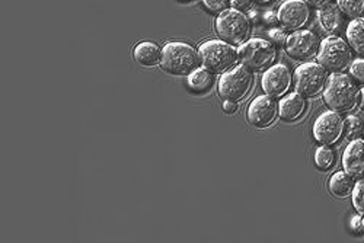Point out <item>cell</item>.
Instances as JSON below:
<instances>
[{
    "mask_svg": "<svg viewBox=\"0 0 364 243\" xmlns=\"http://www.w3.org/2000/svg\"><path fill=\"white\" fill-rule=\"evenodd\" d=\"M354 179L344 171H338L333 173L331 178H329V182H328V187H329V191L332 195H336L337 198H347L353 194V190H354Z\"/></svg>",
    "mask_w": 364,
    "mask_h": 243,
    "instance_id": "18",
    "label": "cell"
},
{
    "mask_svg": "<svg viewBox=\"0 0 364 243\" xmlns=\"http://www.w3.org/2000/svg\"><path fill=\"white\" fill-rule=\"evenodd\" d=\"M348 45L354 53L364 55V18L353 19L346 29Z\"/></svg>",
    "mask_w": 364,
    "mask_h": 243,
    "instance_id": "19",
    "label": "cell"
},
{
    "mask_svg": "<svg viewBox=\"0 0 364 243\" xmlns=\"http://www.w3.org/2000/svg\"><path fill=\"white\" fill-rule=\"evenodd\" d=\"M333 163H336V155H333V151L328 146L322 144L315 150V165L318 169L329 171Z\"/></svg>",
    "mask_w": 364,
    "mask_h": 243,
    "instance_id": "22",
    "label": "cell"
},
{
    "mask_svg": "<svg viewBox=\"0 0 364 243\" xmlns=\"http://www.w3.org/2000/svg\"><path fill=\"white\" fill-rule=\"evenodd\" d=\"M358 108L364 112V87L360 89V99H358Z\"/></svg>",
    "mask_w": 364,
    "mask_h": 243,
    "instance_id": "33",
    "label": "cell"
},
{
    "mask_svg": "<svg viewBox=\"0 0 364 243\" xmlns=\"http://www.w3.org/2000/svg\"><path fill=\"white\" fill-rule=\"evenodd\" d=\"M216 33L220 40L232 45H240L251 36V21L244 12L233 8L226 9L216 18Z\"/></svg>",
    "mask_w": 364,
    "mask_h": 243,
    "instance_id": "4",
    "label": "cell"
},
{
    "mask_svg": "<svg viewBox=\"0 0 364 243\" xmlns=\"http://www.w3.org/2000/svg\"><path fill=\"white\" fill-rule=\"evenodd\" d=\"M312 133L315 140L321 144H336L344 133V119L336 111H325L315 119Z\"/></svg>",
    "mask_w": 364,
    "mask_h": 243,
    "instance_id": "9",
    "label": "cell"
},
{
    "mask_svg": "<svg viewBox=\"0 0 364 243\" xmlns=\"http://www.w3.org/2000/svg\"><path fill=\"white\" fill-rule=\"evenodd\" d=\"M353 62V51L347 41L341 37L332 36L326 37L318 51V63L322 65L326 70L338 73L346 70Z\"/></svg>",
    "mask_w": 364,
    "mask_h": 243,
    "instance_id": "5",
    "label": "cell"
},
{
    "mask_svg": "<svg viewBox=\"0 0 364 243\" xmlns=\"http://www.w3.org/2000/svg\"><path fill=\"white\" fill-rule=\"evenodd\" d=\"M328 82L326 69L314 62H308L300 65L294 70V87L296 92L301 97L312 98L316 97L325 87Z\"/></svg>",
    "mask_w": 364,
    "mask_h": 243,
    "instance_id": "8",
    "label": "cell"
},
{
    "mask_svg": "<svg viewBox=\"0 0 364 243\" xmlns=\"http://www.w3.org/2000/svg\"><path fill=\"white\" fill-rule=\"evenodd\" d=\"M223 111H225L226 114H229V115L235 114V112L237 111L236 102H233V101H225V102H223Z\"/></svg>",
    "mask_w": 364,
    "mask_h": 243,
    "instance_id": "31",
    "label": "cell"
},
{
    "mask_svg": "<svg viewBox=\"0 0 364 243\" xmlns=\"http://www.w3.org/2000/svg\"><path fill=\"white\" fill-rule=\"evenodd\" d=\"M252 82L254 77L248 68H245L244 65L235 66L233 69L225 72L220 76L218 83L219 95L225 101L239 102L242 99H245V97L250 94Z\"/></svg>",
    "mask_w": 364,
    "mask_h": 243,
    "instance_id": "7",
    "label": "cell"
},
{
    "mask_svg": "<svg viewBox=\"0 0 364 243\" xmlns=\"http://www.w3.org/2000/svg\"><path fill=\"white\" fill-rule=\"evenodd\" d=\"M239 62L250 70H264L276 62L274 44L262 38H251L237 48Z\"/></svg>",
    "mask_w": 364,
    "mask_h": 243,
    "instance_id": "6",
    "label": "cell"
},
{
    "mask_svg": "<svg viewBox=\"0 0 364 243\" xmlns=\"http://www.w3.org/2000/svg\"><path fill=\"white\" fill-rule=\"evenodd\" d=\"M343 166L353 179H364V139H355L347 144Z\"/></svg>",
    "mask_w": 364,
    "mask_h": 243,
    "instance_id": "14",
    "label": "cell"
},
{
    "mask_svg": "<svg viewBox=\"0 0 364 243\" xmlns=\"http://www.w3.org/2000/svg\"><path fill=\"white\" fill-rule=\"evenodd\" d=\"M133 55H134V60L140 66L155 68V66L161 65L162 48L156 43L141 41L134 47Z\"/></svg>",
    "mask_w": 364,
    "mask_h": 243,
    "instance_id": "16",
    "label": "cell"
},
{
    "mask_svg": "<svg viewBox=\"0 0 364 243\" xmlns=\"http://www.w3.org/2000/svg\"><path fill=\"white\" fill-rule=\"evenodd\" d=\"M229 4H230V6H232L233 9L244 12V11H248V9L251 8L252 0H230Z\"/></svg>",
    "mask_w": 364,
    "mask_h": 243,
    "instance_id": "28",
    "label": "cell"
},
{
    "mask_svg": "<svg viewBox=\"0 0 364 243\" xmlns=\"http://www.w3.org/2000/svg\"><path fill=\"white\" fill-rule=\"evenodd\" d=\"M248 18H250L251 22H257V19H258V12H257L255 9L248 11Z\"/></svg>",
    "mask_w": 364,
    "mask_h": 243,
    "instance_id": "34",
    "label": "cell"
},
{
    "mask_svg": "<svg viewBox=\"0 0 364 243\" xmlns=\"http://www.w3.org/2000/svg\"><path fill=\"white\" fill-rule=\"evenodd\" d=\"M186 2H188V0H186Z\"/></svg>",
    "mask_w": 364,
    "mask_h": 243,
    "instance_id": "36",
    "label": "cell"
},
{
    "mask_svg": "<svg viewBox=\"0 0 364 243\" xmlns=\"http://www.w3.org/2000/svg\"><path fill=\"white\" fill-rule=\"evenodd\" d=\"M286 51L291 58L311 60L318 55L319 40L308 29H299L289 36L286 43Z\"/></svg>",
    "mask_w": 364,
    "mask_h": 243,
    "instance_id": "13",
    "label": "cell"
},
{
    "mask_svg": "<svg viewBox=\"0 0 364 243\" xmlns=\"http://www.w3.org/2000/svg\"><path fill=\"white\" fill-rule=\"evenodd\" d=\"M344 134L351 141L364 137V121L357 115H350L344 119Z\"/></svg>",
    "mask_w": 364,
    "mask_h": 243,
    "instance_id": "21",
    "label": "cell"
},
{
    "mask_svg": "<svg viewBox=\"0 0 364 243\" xmlns=\"http://www.w3.org/2000/svg\"><path fill=\"white\" fill-rule=\"evenodd\" d=\"M201 2L207 11L213 12V14H220V12L226 11L228 5H229L228 0H201Z\"/></svg>",
    "mask_w": 364,
    "mask_h": 243,
    "instance_id": "26",
    "label": "cell"
},
{
    "mask_svg": "<svg viewBox=\"0 0 364 243\" xmlns=\"http://www.w3.org/2000/svg\"><path fill=\"white\" fill-rule=\"evenodd\" d=\"M337 5L351 19L361 18L364 15V0H337Z\"/></svg>",
    "mask_w": 364,
    "mask_h": 243,
    "instance_id": "23",
    "label": "cell"
},
{
    "mask_svg": "<svg viewBox=\"0 0 364 243\" xmlns=\"http://www.w3.org/2000/svg\"><path fill=\"white\" fill-rule=\"evenodd\" d=\"M350 75L360 83H364V58H355L350 65Z\"/></svg>",
    "mask_w": 364,
    "mask_h": 243,
    "instance_id": "25",
    "label": "cell"
},
{
    "mask_svg": "<svg viewBox=\"0 0 364 243\" xmlns=\"http://www.w3.org/2000/svg\"><path fill=\"white\" fill-rule=\"evenodd\" d=\"M277 16L279 22L283 25L284 29H287V31H299V29H301L309 21V5L305 0H284L279 8Z\"/></svg>",
    "mask_w": 364,
    "mask_h": 243,
    "instance_id": "12",
    "label": "cell"
},
{
    "mask_svg": "<svg viewBox=\"0 0 364 243\" xmlns=\"http://www.w3.org/2000/svg\"><path fill=\"white\" fill-rule=\"evenodd\" d=\"M318 21L323 31L329 36L341 34L347 25L346 14L340 9L338 5L333 4H329L318 11Z\"/></svg>",
    "mask_w": 364,
    "mask_h": 243,
    "instance_id": "15",
    "label": "cell"
},
{
    "mask_svg": "<svg viewBox=\"0 0 364 243\" xmlns=\"http://www.w3.org/2000/svg\"><path fill=\"white\" fill-rule=\"evenodd\" d=\"M293 82V75L290 69L283 65H274L268 68L261 77V87L265 95L271 98H282L289 92Z\"/></svg>",
    "mask_w": 364,
    "mask_h": 243,
    "instance_id": "10",
    "label": "cell"
},
{
    "mask_svg": "<svg viewBox=\"0 0 364 243\" xmlns=\"http://www.w3.org/2000/svg\"><path fill=\"white\" fill-rule=\"evenodd\" d=\"M198 51L182 41H169L162 47L161 68L164 72L175 76L190 75L198 68Z\"/></svg>",
    "mask_w": 364,
    "mask_h": 243,
    "instance_id": "2",
    "label": "cell"
},
{
    "mask_svg": "<svg viewBox=\"0 0 364 243\" xmlns=\"http://www.w3.org/2000/svg\"><path fill=\"white\" fill-rule=\"evenodd\" d=\"M264 21H265L267 23L274 25L276 22H279V16H277L276 12H267V14H264Z\"/></svg>",
    "mask_w": 364,
    "mask_h": 243,
    "instance_id": "32",
    "label": "cell"
},
{
    "mask_svg": "<svg viewBox=\"0 0 364 243\" xmlns=\"http://www.w3.org/2000/svg\"><path fill=\"white\" fill-rule=\"evenodd\" d=\"M268 37H269L271 43L276 44V45H286L287 38H289V36H286V33L283 31V29H280V28L269 29Z\"/></svg>",
    "mask_w": 364,
    "mask_h": 243,
    "instance_id": "27",
    "label": "cell"
},
{
    "mask_svg": "<svg viewBox=\"0 0 364 243\" xmlns=\"http://www.w3.org/2000/svg\"><path fill=\"white\" fill-rule=\"evenodd\" d=\"M255 2H258V4H268V2H271V0H255Z\"/></svg>",
    "mask_w": 364,
    "mask_h": 243,
    "instance_id": "35",
    "label": "cell"
},
{
    "mask_svg": "<svg viewBox=\"0 0 364 243\" xmlns=\"http://www.w3.org/2000/svg\"><path fill=\"white\" fill-rule=\"evenodd\" d=\"M306 109V101L305 97H301L300 94H289L282 98L279 102V115L282 119L287 121V123H291V121L299 119L303 112Z\"/></svg>",
    "mask_w": 364,
    "mask_h": 243,
    "instance_id": "17",
    "label": "cell"
},
{
    "mask_svg": "<svg viewBox=\"0 0 364 243\" xmlns=\"http://www.w3.org/2000/svg\"><path fill=\"white\" fill-rule=\"evenodd\" d=\"M305 2H306L309 6H312V8L321 9V8L326 6V5H329V4L332 2V0H305Z\"/></svg>",
    "mask_w": 364,
    "mask_h": 243,
    "instance_id": "30",
    "label": "cell"
},
{
    "mask_svg": "<svg viewBox=\"0 0 364 243\" xmlns=\"http://www.w3.org/2000/svg\"><path fill=\"white\" fill-rule=\"evenodd\" d=\"M351 229L355 233H363L364 232V216L357 215L351 219Z\"/></svg>",
    "mask_w": 364,
    "mask_h": 243,
    "instance_id": "29",
    "label": "cell"
},
{
    "mask_svg": "<svg viewBox=\"0 0 364 243\" xmlns=\"http://www.w3.org/2000/svg\"><path fill=\"white\" fill-rule=\"evenodd\" d=\"M187 76V85L196 94H205L213 86V73L205 68H197Z\"/></svg>",
    "mask_w": 364,
    "mask_h": 243,
    "instance_id": "20",
    "label": "cell"
},
{
    "mask_svg": "<svg viewBox=\"0 0 364 243\" xmlns=\"http://www.w3.org/2000/svg\"><path fill=\"white\" fill-rule=\"evenodd\" d=\"M198 55L203 68L218 75L233 69L239 62L237 50L223 40H207L201 43Z\"/></svg>",
    "mask_w": 364,
    "mask_h": 243,
    "instance_id": "3",
    "label": "cell"
},
{
    "mask_svg": "<svg viewBox=\"0 0 364 243\" xmlns=\"http://www.w3.org/2000/svg\"><path fill=\"white\" fill-rule=\"evenodd\" d=\"M279 115V104L268 95H259L248 107L247 118L255 129H267L274 123Z\"/></svg>",
    "mask_w": 364,
    "mask_h": 243,
    "instance_id": "11",
    "label": "cell"
},
{
    "mask_svg": "<svg viewBox=\"0 0 364 243\" xmlns=\"http://www.w3.org/2000/svg\"><path fill=\"white\" fill-rule=\"evenodd\" d=\"M353 205L358 215L364 216V179H360L353 190Z\"/></svg>",
    "mask_w": 364,
    "mask_h": 243,
    "instance_id": "24",
    "label": "cell"
},
{
    "mask_svg": "<svg viewBox=\"0 0 364 243\" xmlns=\"http://www.w3.org/2000/svg\"><path fill=\"white\" fill-rule=\"evenodd\" d=\"M360 89L346 73H332L323 87V101L338 114L351 112L358 107Z\"/></svg>",
    "mask_w": 364,
    "mask_h": 243,
    "instance_id": "1",
    "label": "cell"
}]
</instances>
